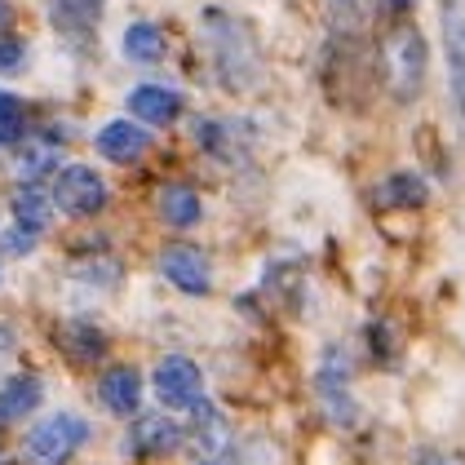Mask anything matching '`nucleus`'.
I'll return each mask as SVG.
<instances>
[{
	"label": "nucleus",
	"mask_w": 465,
	"mask_h": 465,
	"mask_svg": "<svg viewBox=\"0 0 465 465\" xmlns=\"http://www.w3.org/2000/svg\"><path fill=\"white\" fill-rule=\"evenodd\" d=\"M204 32H209V49H213V58H217L222 84L226 89H249L252 80H257V54H252L244 27L235 18L209 9L204 14Z\"/></svg>",
	"instance_id": "1"
},
{
	"label": "nucleus",
	"mask_w": 465,
	"mask_h": 465,
	"mask_svg": "<svg viewBox=\"0 0 465 465\" xmlns=\"http://www.w3.org/2000/svg\"><path fill=\"white\" fill-rule=\"evenodd\" d=\"M89 443V426L75 412H54L27 434V457L36 465H67Z\"/></svg>",
	"instance_id": "2"
},
{
	"label": "nucleus",
	"mask_w": 465,
	"mask_h": 465,
	"mask_svg": "<svg viewBox=\"0 0 465 465\" xmlns=\"http://www.w3.org/2000/svg\"><path fill=\"white\" fill-rule=\"evenodd\" d=\"M381 54H386V75H391L394 94L399 98L421 94V84H426V40H421V32L417 27H394Z\"/></svg>",
	"instance_id": "3"
},
{
	"label": "nucleus",
	"mask_w": 465,
	"mask_h": 465,
	"mask_svg": "<svg viewBox=\"0 0 465 465\" xmlns=\"http://www.w3.org/2000/svg\"><path fill=\"white\" fill-rule=\"evenodd\" d=\"M54 204L67 217H94L107 209V182L103 173H94L89 164H67L54 173Z\"/></svg>",
	"instance_id": "4"
},
{
	"label": "nucleus",
	"mask_w": 465,
	"mask_h": 465,
	"mask_svg": "<svg viewBox=\"0 0 465 465\" xmlns=\"http://www.w3.org/2000/svg\"><path fill=\"white\" fill-rule=\"evenodd\" d=\"M151 391L160 399V408H195L204 399V372L195 359L164 355L151 372Z\"/></svg>",
	"instance_id": "5"
},
{
	"label": "nucleus",
	"mask_w": 465,
	"mask_h": 465,
	"mask_svg": "<svg viewBox=\"0 0 465 465\" xmlns=\"http://www.w3.org/2000/svg\"><path fill=\"white\" fill-rule=\"evenodd\" d=\"M160 275L178 292H191V297H204L213 288V262L195 244H169L160 252Z\"/></svg>",
	"instance_id": "6"
},
{
	"label": "nucleus",
	"mask_w": 465,
	"mask_h": 465,
	"mask_svg": "<svg viewBox=\"0 0 465 465\" xmlns=\"http://www.w3.org/2000/svg\"><path fill=\"white\" fill-rule=\"evenodd\" d=\"M182 439H186V430L178 421H169L164 412H155V417H138L129 434H124V448L138 457V461H155V457H164V452H178Z\"/></svg>",
	"instance_id": "7"
},
{
	"label": "nucleus",
	"mask_w": 465,
	"mask_h": 465,
	"mask_svg": "<svg viewBox=\"0 0 465 465\" xmlns=\"http://www.w3.org/2000/svg\"><path fill=\"white\" fill-rule=\"evenodd\" d=\"M94 146L111 164H138L146 151H151V134H146L143 124H134V120H111V124L98 129Z\"/></svg>",
	"instance_id": "8"
},
{
	"label": "nucleus",
	"mask_w": 465,
	"mask_h": 465,
	"mask_svg": "<svg viewBox=\"0 0 465 465\" xmlns=\"http://www.w3.org/2000/svg\"><path fill=\"white\" fill-rule=\"evenodd\" d=\"M98 399L115 417H134L143 408V372L134 363H115L98 377Z\"/></svg>",
	"instance_id": "9"
},
{
	"label": "nucleus",
	"mask_w": 465,
	"mask_h": 465,
	"mask_svg": "<svg viewBox=\"0 0 465 465\" xmlns=\"http://www.w3.org/2000/svg\"><path fill=\"white\" fill-rule=\"evenodd\" d=\"M443 54H448V84L452 103L465 124V14L457 5H443Z\"/></svg>",
	"instance_id": "10"
},
{
	"label": "nucleus",
	"mask_w": 465,
	"mask_h": 465,
	"mask_svg": "<svg viewBox=\"0 0 465 465\" xmlns=\"http://www.w3.org/2000/svg\"><path fill=\"white\" fill-rule=\"evenodd\" d=\"M124 107H129L134 120L164 129V124H173L182 115V94L178 89H164V84H138V89H129V103Z\"/></svg>",
	"instance_id": "11"
},
{
	"label": "nucleus",
	"mask_w": 465,
	"mask_h": 465,
	"mask_svg": "<svg viewBox=\"0 0 465 465\" xmlns=\"http://www.w3.org/2000/svg\"><path fill=\"white\" fill-rule=\"evenodd\" d=\"M40 377H9L5 386H0V426H18L23 417H32L40 408Z\"/></svg>",
	"instance_id": "12"
},
{
	"label": "nucleus",
	"mask_w": 465,
	"mask_h": 465,
	"mask_svg": "<svg viewBox=\"0 0 465 465\" xmlns=\"http://www.w3.org/2000/svg\"><path fill=\"white\" fill-rule=\"evenodd\" d=\"M430 200V186L421 173H391L372 191V204L377 209H421Z\"/></svg>",
	"instance_id": "13"
},
{
	"label": "nucleus",
	"mask_w": 465,
	"mask_h": 465,
	"mask_svg": "<svg viewBox=\"0 0 465 465\" xmlns=\"http://www.w3.org/2000/svg\"><path fill=\"white\" fill-rule=\"evenodd\" d=\"M195 426H191V443L204 452V457H217V452H226L231 448V430H226V421H222V412H217L209 399H200L195 408Z\"/></svg>",
	"instance_id": "14"
},
{
	"label": "nucleus",
	"mask_w": 465,
	"mask_h": 465,
	"mask_svg": "<svg viewBox=\"0 0 465 465\" xmlns=\"http://www.w3.org/2000/svg\"><path fill=\"white\" fill-rule=\"evenodd\" d=\"M155 209H160V217H164L169 226H178V231H186V226H195V222L204 217V200H200V195H195L191 186H182V182H173V186H164V191H160Z\"/></svg>",
	"instance_id": "15"
},
{
	"label": "nucleus",
	"mask_w": 465,
	"mask_h": 465,
	"mask_svg": "<svg viewBox=\"0 0 465 465\" xmlns=\"http://www.w3.org/2000/svg\"><path fill=\"white\" fill-rule=\"evenodd\" d=\"M54 209H58V204H54V195H49V191H40L36 182H27V186L14 195V222H18L23 231H36L40 235V231L54 222Z\"/></svg>",
	"instance_id": "16"
},
{
	"label": "nucleus",
	"mask_w": 465,
	"mask_h": 465,
	"mask_svg": "<svg viewBox=\"0 0 465 465\" xmlns=\"http://www.w3.org/2000/svg\"><path fill=\"white\" fill-rule=\"evenodd\" d=\"M103 9H107V0H54L49 18H54L63 32L84 36V32H94V27L103 23Z\"/></svg>",
	"instance_id": "17"
},
{
	"label": "nucleus",
	"mask_w": 465,
	"mask_h": 465,
	"mask_svg": "<svg viewBox=\"0 0 465 465\" xmlns=\"http://www.w3.org/2000/svg\"><path fill=\"white\" fill-rule=\"evenodd\" d=\"M120 49H124V58H134V63H160V58H164V32H160L155 23H129Z\"/></svg>",
	"instance_id": "18"
},
{
	"label": "nucleus",
	"mask_w": 465,
	"mask_h": 465,
	"mask_svg": "<svg viewBox=\"0 0 465 465\" xmlns=\"http://www.w3.org/2000/svg\"><path fill=\"white\" fill-rule=\"evenodd\" d=\"M58 341H63L67 355L80 359V363H94V359H103V351H107V337H103L89 320H72L63 332H58Z\"/></svg>",
	"instance_id": "19"
},
{
	"label": "nucleus",
	"mask_w": 465,
	"mask_h": 465,
	"mask_svg": "<svg viewBox=\"0 0 465 465\" xmlns=\"http://www.w3.org/2000/svg\"><path fill=\"white\" fill-rule=\"evenodd\" d=\"M23 138V103L0 89V146H14Z\"/></svg>",
	"instance_id": "20"
},
{
	"label": "nucleus",
	"mask_w": 465,
	"mask_h": 465,
	"mask_svg": "<svg viewBox=\"0 0 465 465\" xmlns=\"http://www.w3.org/2000/svg\"><path fill=\"white\" fill-rule=\"evenodd\" d=\"M27 63V45L18 36H0V75H18Z\"/></svg>",
	"instance_id": "21"
},
{
	"label": "nucleus",
	"mask_w": 465,
	"mask_h": 465,
	"mask_svg": "<svg viewBox=\"0 0 465 465\" xmlns=\"http://www.w3.org/2000/svg\"><path fill=\"white\" fill-rule=\"evenodd\" d=\"M54 164H58V155H54V146L45 143V146H36V151L27 155V164H18V173H23V178H40V173H45V169H54Z\"/></svg>",
	"instance_id": "22"
},
{
	"label": "nucleus",
	"mask_w": 465,
	"mask_h": 465,
	"mask_svg": "<svg viewBox=\"0 0 465 465\" xmlns=\"http://www.w3.org/2000/svg\"><path fill=\"white\" fill-rule=\"evenodd\" d=\"M32 244H36V231H23V226H18V231L5 235V252H9V257H27Z\"/></svg>",
	"instance_id": "23"
},
{
	"label": "nucleus",
	"mask_w": 465,
	"mask_h": 465,
	"mask_svg": "<svg viewBox=\"0 0 465 465\" xmlns=\"http://www.w3.org/2000/svg\"><path fill=\"white\" fill-rule=\"evenodd\" d=\"M14 23V9H9V0H0V32Z\"/></svg>",
	"instance_id": "24"
},
{
	"label": "nucleus",
	"mask_w": 465,
	"mask_h": 465,
	"mask_svg": "<svg viewBox=\"0 0 465 465\" xmlns=\"http://www.w3.org/2000/svg\"><path fill=\"white\" fill-rule=\"evenodd\" d=\"M421 465H465L461 457H430V461H421Z\"/></svg>",
	"instance_id": "25"
},
{
	"label": "nucleus",
	"mask_w": 465,
	"mask_h": 465,
	"mask_svg": "<svg viewBox=\"0 0 465 465\" xmlns=\"http://www.w3.org/2000/svg\"><path fill=\"white\" fill-rule=\"evenodd\" d=\"M381 5H386V9H412L417 0H381Z\"/></svg>",
	"instance_id": "26"
}]
</instances>
